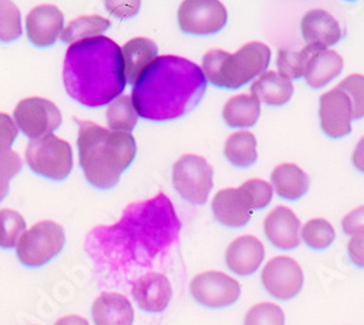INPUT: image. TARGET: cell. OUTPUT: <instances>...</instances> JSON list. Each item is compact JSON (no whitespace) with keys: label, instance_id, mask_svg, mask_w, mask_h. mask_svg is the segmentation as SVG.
Wrapping results in <instances>:
<instances>
[{"label":"cell","instance_id":"cell-1","mask_svg":"<svg viewBox=\"0 0 364 325\" xmlns=\"http://www.w3.org/2000/svg\"><path fill=\"white\" fill-rule=\"evenodd\" d=\"M179 222L165 196L133 204L112 226L95 228L86 238V251L100 267L118 270L146 264L176 238Z\"/></svg>","mask_w":364,"mask_h":325},{"label":"cell","instance_id":"cell-2","mask_svg":"<svg viewBox=\"0 0 364 325\" xmlns=\"http://www.w3.org/2000/svg\"><path fill=\"white\" fill-rule=\"evenodd\" d=\"M207 79L196 63L178 55H162L133 86L137 114L150 122H171L191 112L203 100Z\"/></svg>","mask_w":364,"mask_h":325},{"label":"cell","instance_id":"cell-3","mask_svg":"<svg viewBox=\"0 0 364 325\" xmlns=\"http://www.w3.org/2000/svg\"><path fill=\"white\" fill-rule=\"evenodd\" d=\"M63 80L69 97L85 107L112 102L126 86L121 48L102 36L72 44L65 57Z\"/></svg>","mask_w":364,"mask_h":325},{"label":"cell","instance_id":"cell-4","mask_svg":"<svg viewBox=\"0 0 364 325\" xmlns=\"http://www.w3.org/2000/svg\"><path fill=\"white\" fill-rule=\"evenodd\" d=\"M77 124L79 161L86 180L101 190L115 187L121 174L136 158L134 137L132 133L108 130L92 122H77Z\"/></svg>","mask_w":364,"mask_h":325},{"label":"cell","instance_id":"cell-5","mask_svg":"<svg viewBox=\"0 0 364 325\" xmlns=\"http://www.w3.org/2000/svg\"><path fill=\"white\" fill-rule=\"evenodd\" d=\"M269 58L271 50L268 46L252 41L242 46L235 54L219 48L207 51L203 57L201 70L211 85L225 90H237L265 72Z\"/></svg>","mask_w":364,"mask_h":325},{"label":"cell","instance_id":"cell-6","mask_svg":"<svg viewBox=\"0 0 364 325\" xmlns=\"http://www.w3.org/2000/svg\"><path fill=\"white\" fill-rule=\"evenodd\" d=\"M25 159L36 174L54 181L68 179L73 168L72 146L54 134L29 142Z\"/></svg>","mask_w":364,"mask_h":325},{"label":"cell","instance_id":"cell-7","mask_svg":"<svg viewBox=\"0 0 364 325\" xmlns=\"http://www.w3.org/2000/svg\"><path fill=\"white\" fill-rule=\"evenodd\" d=\"M65 243L62 225L41 220L22 233L16 244V255L26 267H41L62 252Z\"/></svg>","mask_w":364,"mask_h":325},{"label":"cell","instance_id":"cell-8","mask_svg":"<svg viewBox=\"0 0 364 325\" xmlns=\"http://www.w3.org/2000/svg\"><path fill=\"white\" fill-rule=\"evenodd\" d=\"M176 193L193 204H205L213 188V168L198 155L181 156L172 169Z\"/></svg>","mask_w":364,"mask_h":325},{"label":"cell","instance_id":"cell-9","mask_svg":"<svg viewBox=\"0 0 364 325\" xmlns=\"http://www.w3.org/2000/svg\"><path fill=\"white\" fill-rule=\"evenodd\" d=\"M14 117L16 127L33 140L53 134L63 122L57 105L38 97L22 100L14 111Z\"/></svg>","mask_w":364,"mask_h":325},{"label":"cell","instance_id":"cell-10","mask_svg":"<svg viewBox=\"0 0 364 325\" xmlns=\"http://www.w3.org/2000/svg\"><path fill=\"white\" fill-rule=\"evenodd\" d=\"M228 12L218 0H187L178 9V23L182 31L193 36H211L225 28Z\"/></svg>","mask_w":364,"mask_h":325},{"label":"cell","instance_id":"cell-11","mask_svg":"<svg viewBox=\"0 0 364 325\" xmlns=\"http://www.w3.org/2000/svg\"><path fill=\"white\" fill-rule=\"evenodd\" d=\"M193 298L203 307L220 309L233 305L240 297V284L222 272H204L190 283Z\"/></svg>","mask_w":364,"mask_h":325},{"label":"cell","instance_id":"cell-12","mask_svg":"<svg viewBox=\"0 0 364 325\" xmlns=\"http://www.w3.org/2000/svg\"><path fill=\"white\" fill-rule=\"evenodd\" d=\"M262 284L272 298L290 301L300 293L303 287V270L290 257L271 258L261 273Z\"/></svg>","mask_w":364,"mask_h":325},{"label":"cell","instance_id":"cell-13","mask_svg":"<svg viewBox=\"0 0 364 325\" xmlns=\"http://www.w3.org/2000/svg\"><path fill=\"white\" fill-rule=\"evenodd\" d=\"M321 129L331 139H341L351 133L353 105L346 92L333 87L319 98Z\"/></svg>","mask_w":364,"mask_h":325},{"label":"cell","instance_id":"cell-14","mask_svg":"<svg viewBox=\"0 0 364 325\" xmlns=\"http://www.w3.org/2000/svg\"><path fill=\"white\" fill-rule=\"evenodd\" d=\"M65 16L53 5H41L26 15V36L37 47H50L63 33Z\"/></svg>","mask_w":364,"mask_h":325},{"label":"cell","instance_id":"cell-15","mask_svg":"<svg viewBox=\"0 0 364 325\" xmlns=\"http://www.w3.org/2000/svg\"><path fill=\"white\" fill-rule=\"evenodd\" d=\"M211 209L215 218L228 228L245 226L254 213L250 197L240 187L220 190L211 201Z\"/></svg>","mask_w":364,"mask_h":325},{"label":"cell","instance_id":"cell-16","mask_svg":"<svg viewBox=\"0 0 364 325\" xmlns=\"http://www.w3.org/2000/svg\"><path fill=\"white\" fill-rule=\"evenodd\" d=\"M132 293L141 311L159 314L168 308L172 299V286L166 276L151 272L134 282Z\"/></svg>","mask_w":364,"mask_h":325},{"label":"cell","instance_id":"cell-17","mask_svg":"<svg viewBox=\"0 0 364 325\" xmlns=\"http://www.w3.org/2000/svg\"><path fill=\"white\" fill-rule=\"evenodd\" d=\"M301 225L294 212L284 206L272 209L264 220L267 240L283 251H290L300 244Z\"/></svg>","mask_w":364,"mask_h":325},{"label":"cell","instance_id":"cell-18","mask_svg":"<svg viewBox=\"0 0 364 325\" xmlns=\"http://www.w3.org/2000/svg\"><path fill=\"white\" fill-rule=\"evenodd\" d=\"M265 255L264 245L252 235L236 238L226 250V265L237 276H251L262 264Z\"/></svg>","mask_w":364,"mask_h":325},{"label":"cell","instance_id":"cell-19","mask_svg":"<svg viewBox=\"0 0 364 325\" xmlns=\"http://www.w3.org/2000/svg\"><path fill=\"white\" fill-rule=\"evenodd\" d=\"M300 29L303 40L308 44L319 46L323 48L337 44L343 37L338 21L322 9L309 11L303 16Z\"/></svg>","mask_w":364,"mask_h":325},{"label":"cell","instance_id":"cell-20","mask_svg":"<svg viewBox=\"0 0 364 325\" xmlns=\"http://www.w3.org/2000/svg\"><path fill=\"white\" fill-rule=\"evenodd\" d=\"M121 55H123L126 83L134 86L158 58V46L149 38L137 37L124 44L121 48Z\"/></svg>","mask_w":364,"mask_h":325},{"label":"cell","instance_id":"cell-21","mask_svg":"<svg viewBox=\"0 0 364 325\" xmlns=\"http://www.w3.org/2000/svg\"><path fill=\"white\" fill-rule=\"evenodd\" d=\"M92 318L95 325H133L134 311L124 294L104 292L92 305Z\"/></svg>","mask_w":364,"mask_h":325},{"label":"cell","instance_id":"cell-22","mask_svg":"<svg viewBox=\"0 0 364 325\" xmlns=\"http://www.w3.org/2000/svg\"><path fill=\"white\" fill-rule=\"evenodd\" d=\"M293 82L279 72L262 73L252 85L251 95L269 107H282L293 97Z\"/></svg>","mask_w":364,"mask_h":325},{"label":"cell","instance_id":"cell-23","mask_svg":"<svg viewBox=\"0 0 364 325\" xmlns=\"http://www.w3.org/2000/svg\"><path fill=\"white\" fill-rule=\"evenodd\" d=\"M271 187L286 200H299L309 190L308 174L294 164H282L271 172Z\"/></svg>","mask_w":364,"mask_h":325},{"label":"cell","instance_id":"cell-24","mask_svg":"<svg viewBox=\"0 0 364 325\" xmlns=\"http://www.w3.org/2000/svg\"><path fill=\"white\" fill-rule=\"evenodd\" d=\"M343 68L344 60L337 51L323 50L312 57L305 72V79L314 90H321L336 79L343 72Z\"/></svg>","mask_w":364,"mask_h":325},{"label":"cell","instance_id":"cell-25","mask_svg":"<svg viewBox=\"0 0 364 325\" xmlns=\"http://www.w3.org/2000/svg\"><path fill=\"white\" fill-rule=\"evenodd\" d=\"M261 112V104L252 95L240 94L230 98L223 108V120L229 127L247 129L257 124Z\"/></svg>","mask_w":364,"mask_h":325},{"label":"cell","instance_id":"cell-26","mask_svg":"<svg viewBox=\"0 0 364 325\" xmlns=\"http://www.w3.org/2000/svg\"><path fill=\"white\" fill-rule=\"evenodd\" d=\"M225 156L239 168H248L258 159L257 139L251 132H237L228 137L225 143Z\"/></svg>","mask_w":364,"mask_h":325},{"label":"cell","instance_id":"cell-27","mask_svg":"<svg viewBox=\"0 0 364 325\" xmlns=\"http://www.w3.org/2000/svg\"><path fill=\"white\" fill-rule=\"evenodd\" d=\"M326 48L308 44L303 47L299 51L290 50V48H283L279 51L277 57V66H279V73L283 75L287 79H299L301 76H305L306 68L309 62L312 60V57Z\"/></svg>","mask_w":364,"mask_h":325},{"label":"cell","instance_id":"cell-28","mask_svg":"<svg viewBox=\"0 0 364 325\" xmlns=\"http://www.w3.org/2000/svg\"><path fill=\"white\" fill-rule=\"evenodd\" d=\"M109 26L111 22L102 16H80L66 25L60 38L63 43L72 46L83 40L101 37V34L105 33Z\"/></svg>","mask_w":364,"mask_h":325},{"label":"cell","instance_id":"cell-29","mask_svg":"<svg viewBox=\"0 0 364 325\" xmlns=\"http://www.w3.org/2000/svg\"><path fill=\"white\" fill-rule=\"evenodd\" d=\"M137 120L139 114L129 95L118 97L107 108V123L114 132L130 133L136 127Z\"/></svg>","mask_w":364,"mask_h":325},{"label":"cell","instance_id":"cell-30","mask_svg":"<svg viewBox=\"0 0 364 325\" xmlns=\"http://www.w3.org/2000/svg\"><path fill=\"white\" fill-rule=\"evenodd\" d=\"M300 238L312 250H325L336 240V230L325 219H312L303 225Z\"/></svg>","mask_w":364,"mask_h":325},{"label":"cell","instance_id":"cell-31","mask_svg":"<svg viewBox=\"0 0 364 325\" xmlns=\"http://www.w3.org/2000/svg\"><path fill=\"white\" fill-rule=\"evenodd\" d=\"M26 230L25 219L15 211H0V247H16L22 233Z\"/></svg>","mask_w":364,"mask_h":325},{"label":"cell","instance_id":"cell-32","mask_svg":"<svg viewBox=\"0 0 364 325\" xmlns=\"http://www.w3.org/2000/svg\"><path fill=\"white\" fill-rule=\"evenodd\" d=\"M22 36V21L18 6L9 0H0V41L12 43Z\"/></svg>","mask_w":364,"mask_h":325},{"label":"cell","instance_id":"cell-33","mask_svg":"<svg viewBox=\"0 0 364 325\" xmlns=\"http://www.w3.org/2000/svg\"><path fill=\"white\" fill-rule=\"evenodd\" d=\"M286 318L283 309L269 302L254 305L245 315L244 325H284Z\"/></svg>","mask_w":364,"mask_h":325},{"label":"cell","instance_id":"cell-34","mask_svg":"<svg viewBox=\"0 0 364 325\" xmlns=\"http://www.w3.org/2000/svg\"><path fill=\"white\" fill-rule=\"evenodd\" d=\"M338 90L346 92L353 105V120H360L364 117V76L350 75L338 86Z\"/></svg>","mask_w":364,"mask_h":325},{"label":"cell","instance_id":"cell-35","mask_svg":"<svg viewBox=\"0 0 364 325\" xmlns=\"http://www.w3.org/2000/svg\"><path fill=\"white\" fill-rule=\"evenodd\" d=\"M21 169L22 159L16 152H0V201L8 196L11 180L21 172Z\"/></svg>","mask_w":364,"mask_h":325},{"label":"cell","instance_id":"cell-36","mask_svg":"<svg viewBox=\"0 0 364 325\" xmlns=\"http://www.w3.org/2000/svg\"><path fill=\"white\" fill-rule=\"evenodd\" d=\"M240 188L250 197L254 211H262L272 198V187L262 180H250L242 184Z\"/></svg>","mask_w":364,"mask_h":325},{"label":"cell","instance_id":"cell-37","mask_svg":"<svg viewBox=\"0 0 364 325\" xmlns=\"http://www.w3.org/2000/svg\"><path fill=\"white\" fill-rule=\"evenodd\" d=\"M18 137V127L12 117L0 112V152H8Z\"/></svg>","mask_w":364,"mask_h":325},{"label":"cell","instance_id":"cell-38","mask_svg":"<svg viewBox=\"0 0 364 325\" xmlns=\"http://www.w3.org/2000/svg\"><path fill=\"white\" fill-rule=\"evenodd\" d=\"M347 251L351 262L360 269H364V230L355 232L348 244H347Z\"/></svg>","mask_w":364,"mask_h":325},{"label":"cell","instance_id":"cell-39","mask_svg":"<svg viewBox=\"0 0 364 325\" xmlns=\"http://www.w3.org/2000/svg\"><path fill=\"white\" fill-rule=\"evenodd\" d=\"M341 226L347 235H354L355 232L364 230V206H360V208L346 215Z\"/></svg>","mask_w":364,"mask_h":325},{"label":"cell","instance_id":"cell-40","mask_svg":"<svg viewBox=\"0 0 364 325\" xmlns=\"http://www.w3.org/2000/svg\"><path fill=\"white\" fill-rule=\"evenodd\" d=\"M351 161H353V165H354L360 172L364 174V136H363V137L360 139V142L357 143L355 149H354V152H353Z\"/></svg>","mask_w":364,"mask_h":325},{"label":"cell","instance_id":"cell-41","mask_svg":"<svg viewBox=\"0 0 364 325\" xmlns=\"http://www.w3.org/2000/svg\"><path fill=\"white\" fill-rule=\"evenodd\" d=\"M54 325H89L87 319H85L83 316L79 315H68L60 318L54 322Z\"/></svg>","mask_w":364,"mask_h":325}]
</instances>
